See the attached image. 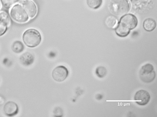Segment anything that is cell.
I'll list each match as a JSON object with an SVG mask.
<instances>
[{
  "label": "cell",
  "instance_id": "cell-1",
  "mask_svg": "<svg viewBox=\"0 0 157 117\" xmlns=\"http://www.w3.org/2000/svg\"><path fill=\"white\" fill-rule=\"evenodd\" d=\"M138 24L136 17L133 14H125L121 17L117 25L115 28L117 35L124 38L129 35L131 30L135 28Z\"/></svg>",
  "mask_w": 157,
  "mask_h": 117
},
{
  "label": "cell",
  "instance_id": "cell-2",
  "mask_svg": "<svg viewBox=\"0 0 157 117\" xmlns=\"http://www.w3.org/2000/svg\"><path fill=\"white\" fill-rule=\"evenodd\" d=\"M108 7L110 13L116 17L125 15L131 9L129 0H109Z\"/></svg>",
  "mask_w": 157,
  "mask_h": 117
},
{
  "label": "cell",
  "instance_id": "cell-3",
  "mask_svg": "<svg viewBox=\"0 0 157 117\" xmlns=\"http://www.w3.org/2000/svg\"><path fill=\"white\" fill-rule=\"evenodd\" d=\"M22 38L25 45L30 48L38 46L42 41L40 33L34 28H30L25 31L23 35Z\"/></svg>",
  "mask_w": 157,
  "mask_h": 117
},
{
  "label": "cell",
  "instance_id": "cell-4",
  "mask_svg": "<svg viewBox=\"0 0 157 117\" xmlns=\"http://www.w3.org/2000/svg\"><path fill=\"white\" fill-rule=\"evenodd\" d=\"M10 15L13 21L19 23L27 22L30 18L28 13L21 4L12 7L10 11Z\"/></svg>",
  "mask_w": 157,
  "mask_h": 117
},
{
  "label": "cell",
  "instance_id": "cell-5",
  "mask_svg": "<svg viewBox=\"0 0 157 117\" xmlns=\"http://www.w3.org/2000/svg\"><path fill=\"white\" fill-rule=\"evenodd\" d=\"M140 79L145 83L152 82L156 77L153 66L150 63H147L143 66L139 72Z\"/></svg>",
  "mask_w": 157,
  "mask_h": 117
},
{
  "label": "cell",
  "instance_id": "cell-6",
  "mask_svg": "<svg viewBox=\"0 0 157 117\" xmlns=\"http://www.w3.org/2000/svg\"><path fill=\"white\" fill-rule=\"evenodd\" d=\"M133 9L139 13H144L149 9L153 0H130Z\"/></svg>",
  "mask_w": 157,
  "mask_h": 117
},
{
  "label": "cell",
  "instance_id": "cell-7",
  "mask_svg": "<svg viewBox=\"0 0 157 117\" xmlns=\"http://www.w3.org/2000/svg\"><path fill=\"white\" fill-rule=\"evenodd\" d=\"M69 74L67 68L63 66H59L54 69L52 72V77L55 81L58 82H63L66 79Z\"/></svg>",
  "mask_w": 157,
  "mask_h": 117
},
{
  "label": "cell",
  "instance_id": "cell-8",
  "mask_svg": "<svg viewBox=\"0 0 157 117\" xmlns=\"http://www.w3.org/2000/svg\"><path fill=\"white\" fill-rule=\"evenodd\" d=\"M150 100V95L145 90L141 89L137 91L134 96V100L137 104L141 106L146 105Z\"/></svg>",
  "mask_w": 157,
  "mask_h": 117
},
{
  "label": "cell",
  "instance_id": "cell-9",
  "mask_svg": "<svg viewBox=\"0 0 157 117\" xmlns=\"http://www.w3.org/2000/svg\"><path fill=\"white\" fill-rule=\"evenodd\" d=\"M20 4L28 13L29 18L32 19L36 16L37 13L36 5L31 0H22Z\"/></svg>",
  "mask_w": 157,
  "mask_h": 117
},
{
  "label": "cell",
  "instance_id": "cell-10",
  "mask_svg": "<svg viewBox=\"0 0 157 117\" xmlns=\"http://www.w3.org/2000/svg\"><path fill=\"white\" fill-rule=\"evenodd\" d=\"M10 23V20L8 13L4 11L0 12V36L5 35Z\"/></svg>",
  "mask_w": 157,
  "mask_h": 117
},
{
  "label": "cell",
  "instance_id": "cell-11",
  "mask_svg": "<svg viewBox=\"0 0 157 117\" xmlns=\"http://www.w3.org/2000/svg\"><path fill=\"white\" fill-rule=\"evenodd\" d=\"M4 111L6 115L8 116H13L16 115L18 112L17 105L15 103L9 102L5 104Z\"/></svg>",
  "mask_w": 157,
  "mask_h": 117
},
{
  "label": "cell",
  "instance_id": "cell-12",
  "mask_svg": "<svg viewBox=\"0 0 157 117\" xmlns=\"http://www.w3.org/2000/svg\"><path fill=\"white\" fill-rule=\"evenodd\" d=\"M34 57L29 52L25 53L20 57V61L23 65L28 66L31 65L34 62Z\"/></svg>",
  "mask_w": 157,
  "mask_h": 117
},
{
  "label": "cell",
  "instance_id": "cell-13",
  "mask_svg": "<svg viewBox=\"0 0 157 117\" xmlns=\"http://www.w3.org/2000/svg\"><path fill=\"white\" fill-rule=\"evenodd\" d=\"M156 27V23L152 18H147L144 20L143 27L144 29L148 32H151L155 29Z\"/></svg>",
  "mask_w": 157,
  "mask_h": 117
},
{
  "label": "cell",
  "instance_id": "cell-14",
  "mask_svg": "<svg viewBox=\"0 0 157 117\" xmlns=\"http://www.w3.org/2000/svg\"><path fill=\"white\" fill-rule=\"evenodd\" d=\"M118 23L117 19L114 16L107 17L105 23L107 27L109 28H115Z\"/></svg>",
  "mask_w": 157,
  "mask_h": 117
},
{
  "label": "cell",
  "instance_id": "cell-15",
  "mask_svg": "<svg viewBox=\"0 0 157 117\" xmlns=\"http://www.w3.org/2000/svg\"><path fill=\"white\" fill-rule=\"evenodd\" d=\"M11 48L14 52L20 53L23 51L24 47L22 42L19 41H16L12 44Z\"/></svg>",
  "mask_w": 157,
  "mask_h": 117
},
{
  "label": "cell",
  "instance_id": "cell-16",
  "mask_svg": "<svg viewBox=\"0 0 157 117\" xmlns=\"http://www.w3.org/2000/svg\"><path fill=\"white\" fill-rule=\"evenodd\" d=\"M87 4L90 8L94 9L99 8L102 3V0H86Z\"/></svg>",
  "mask_w": 157,
  "mask_h": 117
},
{
  "label": "cell",
  "instance_id": "cell-17",
  "mask_svg": "<svg viewBox=\"0 0 157 117\" xmlns=\"http://www.w3.org/2000/svg\"><path fill=\"white\" fill-rule=\"evenodd\" d=\"M107 73V70L104 66H98L95 70V74H96L97 76L100 78L105 77L106 76Z\"/></svg>",
  "mask_w": 157,
  "mask_h": 117
},
{
  "label": "cell",
  "instance_id": "cell-18",
  "mask_svg": "<svg viewBox=\"0 0 157 117\" xmlns=\"http://www.w3.org/2000/svg\"><path fill=\"white\" fill-rule=\"evenodd\" d=\"M21 0H1L2 4L6 9H9Z\"/></svg>",
  "mask_w": 157,
  "mask_h": 117
},
{
  "label": "cell",
  "instance_id": "cell-19",
  "mask_svg": "<svg viewBox=\"0 0 157 117\" xmlns=\"http://www.w3.org/2000/svg\"><path fill=\"white\" fill-rule=\"evenodd\" d=\"M1 1H0V9H1Z\"/></svg>",
  "mask_w": 157,
  "mask_h": 117
}]
</instances>
